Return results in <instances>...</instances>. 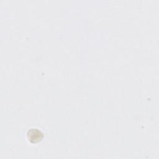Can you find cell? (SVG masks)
I'll list each match as a JSON object with an SVG mask.
<instances>
[{
	"instance_id": "cell-1",
	"label": "cell",
	"mask_w": 159,
	"mask_h": 159,
	"mask_svg": "<svg viewBox=\"0 0 159 159\" xmlns=\"http://www.w3.org/2000/svg\"><path fill=\"white\" fill-rule=\"evenodd\" d=\"M27 137L32 143L40 142L43 137L42 132L37 129H31L27 132Z\"/></svg>"
}]
</instances>
